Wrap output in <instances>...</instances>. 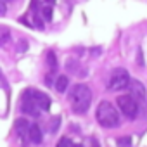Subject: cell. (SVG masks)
Here are the masks:
<instances>
[{"label": "cell", "instance_id": "ba28073f", "mask_svg": "<svg viewBox=\"0 0 147 147\" xmlns=\"http://www.w3.org/2000/svg\"><path fill=\"white\" fill-rule=\"evenodd\" d=\"M28 138H30V142H33V144H42V140H43V133H42V128L38 126V125H30V128H28Z\"/></svg>", "mask_w": 147, "mask_h": 147}, {"label": "cell", "instance_id": "5bb4252c", "mask_svg": "<svg viewBox=\"0 0 147 147\" xmlns=\"http://www.w3.org/2000/svg\"><path fill=\"white\" fill-rule=\"evenodd\" d=\"M42 14L45 16V19H49V21H50V19H52V7H50V5L43 7V9H42Z\"/></svg>", "mask_w": 147, "mask_h": 147}, {"label": "cell", "instance_id": "e0dca14e", "mask_svg": "<svg viewBox=\"0 0 147 147\" xmlns=\"http://www.w3.org/2000/svg\"><path fill=\"white\" fill-rule=\"evenodd\" d=\"M118 144H119V145H130V144H131V140H130V138H119V140H118Z\"/></svg>", "mask_w": 147, "mask_h": 147}, {"label": "cell", "instance_id": "5b68a950", "mask_svg": "<svg viewBox=\"0 0 147 147\" xmlns=\"http://www.w3.org/2000/svg\"><path fill=\"white\" fill-rule=\"evenodd\" d=\"M23 95L33 99L35 104L40 107V111H49V109H50V97H49L45 92H42V90H35V88H28V90H24Z\"/></svg>", "mask_w": 147, "mask_h": 147}, {"label": "cell", "instance_id": "277c9868", "mask_svg": "<svg viewBox=\"0 0 147 147\" xmlns=\"http://www.w3.org/2000/svg\"><path fill=\"white\" fill-rule=\"evenodd\" d=\"M116 102H118V107H119L121 114H125V118L135 119L138 116V102L131 95H119L116 99Z\"/></svg>", "mask_w": 147, "mask_h": 147}, {"label": "cell", "instance_id": "7c38bea8", "mask_svg": "<svg viewBox=\"0 0 147 147\" xmlns=\"http://www.w3.org/2000/svg\"><path fill=\"white\" fill-rule=\"evenodd\" d=\"M9 40H11V31L2 30V31H0V45H5Z\"/></svg>", "mask_w": 147, "mask_h": 147}, {"label": "cell", "instance_id": "6da1fadb", "mask_svg": "<svg viewBox=\"0 0 147 147\" xmlns=\"http://www.w3.org/2000/svg\"><path fill=\"white\" fill-rule=\"evenodd\" d=\"M69 107L75 114H85L92 104V90L85 83H78L69 90Z\"/></svg>", "mask_w": 147, "mask_h": 147}, {"label": "cell", "instance_id": "4fadbf2b", "mask_svg": "<svg viewBox=\"0 0 147 147\" xmlns=\"http://www.w3.org/2000/svg\"><path fill=\"white\" fill-rule=\"evenodd\" d=\"M76 67H78V62H76V61H73V59H71V61L66 62V69H67V71H73V73H75Z\"/></svg>", "mask_w": 147, "mask_h": 147}, {"label": "cell", "instance_id": "8fae6325", "mask_svg": "<svg viewBox=\"0 0 147 147\" xmlns=\"http://www.w3.org/2000/svg\"><path fill=\"white\" fill-rule=\"evenodd\" d=\"M45 62H47V67H49L50 73H55V71H57V57H55V52H54V50H47V59H45Z\"/></svg>", "mask_w": 147, "mask_h": 147}, {"label": "cell", "instance_id": "9a60e30c", "mask_svg": "<svg viewBox=\"0 0 147 147\" xmlns=\"http://www.w3.org/2000/svg\"><path fill=\"white\" fill-rule=\"evenodd\" d=\"M5 12H7V5H5L4 0H0V16H4Z\"/></svg>", "mask_w": 147, "mask_h": 147}, {"label": "cell", "instance_id": "30bf717a", "mask_svg": "<svg viewBox=\"0 0 147 147\" xmlns=\"http://www.w3.org/2000/svg\"><path fill=\"white\" fill-rule=\"evenodd\" d=\"M28 128H30V123H28L26 118H18L14 121V130H16L18 135H24L28 131Z\"/></svg>", "mask_w": 147, "mask_h": 147}, {"label": "cell", "instance_id": "7a4b0ae2", "mask_svg": "<svg viewBox=\"0 0 147 147\" xmlns=\"http://www.w3.org/2000/svg\"><path fill=\"white\" fill-rule=\"evenodd\" d=\"M95 118H97L99 125L104 126V128H116V126L119 125V121H121L118 109H116L111 102H107V100H102V102L97 106V114H95Z\"/></svg>", "mask_w": 147, "mask_h": 147}, {"label": "cell", "instance_id": "52a82bcc", "mask_svg": "<svg viewBox=\"0 0 147 147\" xmlns=\"http://www.w3.org/2000/svg\"><path fill=\"white\" fill-rule=\"evenodd\" d=\"M21 111L24 113V114H30V116H40V107L35 104V100L33 99H30V97H26V95H23V102H21Z\"/></svg>", "mask_w": 147, "mask_h": 147}, {"label": "cell", "instance_id": "ac0fdd59", "mask_svg": "<svg viewBox=\"0 0 147 147\" xmlns=\"http://www.w3.org/2000/svg\"><path fill=\"white\" fill-rule=\"evenodd\" d=\"M35 24H36L38 28H42V30H43V21H42L40 18H35Z\"/></svg>", "mask_w": 147, "mask_h": 147}, {"label": "cell", "instance_id": "44dd1931", "mask_svg": "<svg viewBox=\"0 0 147 147\" xmlns=\"http://www.w3.org/2000/svg\"><path fill=\"white\" fill-rule=\"evenodd\" d=\"M45 2H47V4H50V5H52V4H55V0H45Z\"/></svg>", "mask_w": 147, "mask_h": 147}, {"label": "cell", "instance_id": "3957f363", "mask_svg": "<svg viewBox=\"0 0 147 147\" xmlns=\"http://www.w3.org/2000/svg\"><path fill=\"white\" fill-rule=\"evenodd\" d=\"M131 78H130V73L125 69V67H116L113 69L111 76H109V82H107V88L111 92H121L125 88H128Z\"/></svg>", "mask_w": 147, "mask_h": 147}, {"label": "cell", "instance_id": "ffe728a7", "mask_svg": "<svg viewBox=\"0 0 147 147\" xmlns=\"http://www.w3.org/2000/svg\"><path fill=\"white\" fill-rule=\"evenodd\" d=\"M31 9H33V11L38 9V0H31Z\"/></svg>", "mask_w": 147, "mask_h": 147}, {"label": "cell", "instance_id": "8992f818", "mask_svg": "<svg viewBox=\"0 0 147 147\" xmlns=\"http://www.w3.org/2000/svg\"><path fill=\"white\" fill-rule=\"evenodd\" d=\"M128 90H130V95H131L137 102H140V100H145V99H147L145 87H144V83H142V82H138V80H131V82H130V85H128Z\"/></svg>", "mask_w": 147, "mask_h": 147}, {"label": "cell", "instance_id": "2e32d148", "mask_svg": "<svg viewBox=\"0 0 147 147\" xmlns=\"http://www.w3.org/2000/svg\"><path fill=\"white\" fill-rule=\"evenodd\" d=\"M57 145H59V147H64V145H71V140H69V138H62V140H61Z\"/></svg>", "mask_w": 147, "mask_h": 147}, {"label": "cell", "instance_id": "9c48e42d", "mask_svg": "<svg viewBox=\"0 0 147 147\" xmlns=\"http://www.w3.org/2000/svg\"><path fill=\"white\" fill-rule=\"evenodd\" d=\"M67 87H69V78H67L66 75H59V76L55 78V82H54V88H55L59 94H64V92L67 90Z\"/></svg>", "mask_w": 147, "mask_h": 147}, {"label": "cell", "instance_id": "d6986e66", "mask_svg": "<svg viewBox=\"0 0 147 147\" xmlns=\"http://www.w3.org/2000/svg\"><path fill=\"white\" fill-rule=\"evenodd\" d=\"M26 49H28L26 42H19V47H18V50H26Z\"/></svg>", "mask_w": 147, "mask_h": 147}]
</instances>
